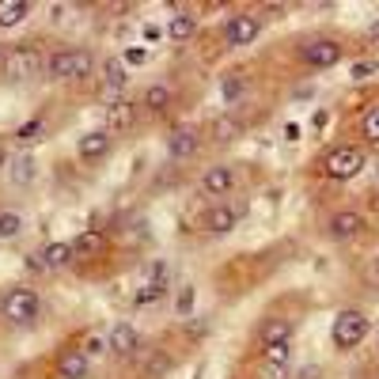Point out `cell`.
<instances>
[{
    "label": "cell",
    "instance_id": "f546056e",
    "mask_svg": "<svg viewBox=\"0 0 379 379\" xmlns=\"http://www.w3.org/2000/svg\"><path fill=\"white\" fill-rule=\"evenodd\" d=\"M15 137H20V141H39V137H42V122H39V118H34V122H27Z\"/></svg>",
    "mask_w": 379,
    "mask_h": 379
},
{
    "label": "cell",
    "instance_id": "e575fe53",
    "mask_svg": "<svg viewBox=\"0 0 379 379\" xmlns=\"http://www.w3.org/2000/svg\"><path fill=\"white\" fill-rule=\"evenodd\" d=\"M125 64H144L148 61V53L144 50H125V57H122Z\"/></svg>",
    "mask_w": 379,
    "mask_h": 379
},
{
    "label": "cell",
    "instance_id": "3957f363",
    "mask_svg": "<svg viewBox=\"0 0 379 379\" xmlns=\"http://www.w3.org/2000/svg\"><path fill=\"white\" fill-rule=\"evenodd\" d=\"M330 338H334L338 349H353L368 338V319L360 311H341L334 319V326H330Z\"/></svg>",
    "mask_w": 379,
    "mask_h": 379
},
{
    "label": "cell",
    "instance_id": "836d02e7",
    "mask_svg": "<svg viewBox=\"0 0 379 379\" xmlns=\"http://www.w3.org/2000/svg\"><path fill=\"white\" fill-rule=\"evenodd\" d=\"M375 72V64H368V61H360V64H353V80H368Z\"/></svg>",
    "mask_w": 379,
    "mask_h": 379
},
{
    "label": "cell",
    "instance_id": "ab89813d",
    "mask_svg": "<svg viewBox=\"0 0 379 379\" xmlns=\"http://www.w3.org/2000/svg\"><path fill=\"white\" fill-rule=\"evenodd\" d=\"M0 53H4V46H0Z\"/></svg>",
    "mask_w": 379,
    "mask_h": 379
},
{
    "label": "cell",
    "instance_id": "e0dca14e",
    "mask_svg": "<svg viewBox=\"0 0 379 379\" xmlns=\"http://www.w3.org/2000/svg\"><path fill=\"white\" fill-rule=\"evenodd\" d=\"M103 80H106V88H110V91H122V88L129 84L125 61H122V57H110V61L103 64Z\"/></svg>",
    "mask_w": 379,
    "mask_h": 379
},
{
    "label": "cell",
    "instance_id": "f35d334b",
    "mask_svg": "<svg viewBox=\"0 0 379 379\" xmlns=\"http://www.w3.org/2000/svg\"><path fill=\"white\" fill-rule=\"evenodd\" d=\"M0 167H8V156H4V148H0Z\"/></svg>",
    "mask_w": 379,
    "mask_h": 379
},
{
    "label": "cell",
    "instance_id": "74e56055",
    "mask_svg": "<svg viewBox=\"0 0 379 379\" xmlns=\"http://www.w3.org/2000/svg\"><path fill=\"white\" fill-rule=\"evenodd\" d=\"M303 379H319V368H303Z\"/></svg>",
    "mask_w": 379,
    "mask_h": 379
},
{
    "label": "cell",
    "instance_id": "d6986e66",
    "mask_svg": "<svg viewBox=\"0 0 379 379\" xmlns=\"http://www.w3.org/2000/svg\"><path fill=\"white\" fill-rule=\"evenodd\" d=\"M289 357H292V345H289V341H281V345H270V349H266V372H270V375L284 372Z\"/></svg>",
    "mask_w": 379,
    "mask_h": 379
},
{
    "label": "cell",
    "instance_id": "8992f818",
    "mask_svg": "<svg viewBox=\"0 0 379 379\" xmlns=\"http://www.w3.org/2000/svg\"><path fill=\"white\" fill-rule=\"evenodd\" d=\"M258 31H262V23H258V15H232L224 27V42L228 46H251L258 39Z\"/></svg>",
    "mask_w": 379,
    "mask_h": 379
},
{
    "label": "cell",
    "instance_id": "8fae6325",
    "mask_svg": "<svg viewBox=\"0 0 379 379\" xmlns=\"http://www.w3.org/2000/svg\"><path fill=\"white\" fill-rule=\"evenodd\" d=\"M57 368H61L64 379H84L88 375V353L84 349H64L57 357Z\"/></svg>",
    "mask_w": 379,
    "mask_h": 379
},
{
    "label": "cell",
    "instance_id": "603a6c76",
    "mask_svg": "<svg viewBox=\"0 0 379 379\" xmlns=\"http://www.w3.org/2000/svg\"><path fill=\"white\" fill-rule=\"evenodd\" d=\"M167 103H171V91L163 88V84H152V88L144 91V106L156 110V114H160V110H167Z\"/></svg>",
    "mask_w": 379,
    "mask_h": 379
},
{
    "label": "cell",
    "instance_id": "5bb4252c",
    "mask_svg": "<svg viewBox=\"0 0 379 379\" xmlns=\"http://www.w3.org/2000/svg\"><path fill=\"white\" fill-rule=\"evenodd\" d=\"M137 341H141V338H137V330L129 326V322H118V326L110 330V353H122V357H129V353L137 349Z\"/></svg>",
    "mask_w": 379,
    "mask_h": 379
},
{
    "label": "cell",
    "instance_id": "8d00e7d4",
    "mask_svg": "<svg viewBox=\"0 0 379 379\" xmlns=\"http://www.w3.org/2000/svg\"><path fill=\"white\" fill-rule=\"evenodd\" d=\"M368 39H372V42H379V20H372V23H368Z\"/></svg>",
    "mask_w": 379,
    "mask_h": 379
},
{
    "label": "cell",
    "instance_id": "cb8c5ba5",
    "mask_svg": "<svg viewBox=\"0 0 379 379\" xmlns=\"http://www.w3.org/2000/svg\"><path fill=\"white\" fill-rule=\"evenodd\" d=\"M23 232V216L20 212H0V239H15Z\"/></svg>",
    "mask_w": 379,
    "mask_h": 379
},
{
    "label": "cell",
    "instance_id": "d6a6232c",
    "mask_svg": "<svg viewBox=\"0 0 379 379\" xmlns=\"http://www.w3.org/2000/svg\"><path fill=\"white\" fill-rule=\"evenodd\" d=\"M190 308H193V289H182V296H179V315H190Z\"/></svg>",
    "mask_w": 379,
    "mask_h": 379
},
{
    "label": "cell",
    "instance_id": "9c48e42d",
    "mask_svg": "<svg viewBox=\"0 0 379 379\" xmlns=\"http://www.w3.org/2000/svg\"><path fill=\"white\" fill-rule=\"evenodd\" d=\"M80 160H103V156L110 152V133L106 129H95V133H84L76 144Z\"/></svg>",
    "mask_w": 379,
    "mask_h": 379
},
{
    "label": "cell",
    "instance_id": "6da1fadb",
    "mask_svg": "<svg viewBox=\"0 0 379 379\" xmlns=\"http://www.w3.org/2000/svg\"><path fill=\"white\" fill-rule=\"evenodd\" d=\"M46 69H50L53 80H84V76H91L95 61H91V53H84V50H57L46 61Z\"/></svg>",
    "mask_w": 379,
    "mask_h": 379
},
{
    "label": "cell",
    "instance_id": "30bf717a",
    "mask_svg": "<svg viewBox=\"0 0 379 379\" xmlns=\"http://www.w3.org/2000/svg\"><path fill=\"white\" fill-rule=\"evenodd\" d=\"M360 228H364V216L353 212V209L334 212V220H330V232H334V239H353V235H360Z\"/></svg>",
    "mask_w": 379,
    "mask_h": 379
},
{
    "label": "cell",
    "instance_id": "ac0fdd59",
    "mask_svg": "<svg viewBox=\"0 0 379 379\" xmlns=\"http://www.w3.org/2000/svg\"><path fill=\"white\" fill-rule=\"evenodd\" d=\"M99 251H103V235H99V232H80L76 239H72V254H76V258H91Z\"/></svg>",
    "mask_w": 379,
    "mask_h": 379
},
{
    "label": "cell",
    "instance_id": "d4e9b609",
    "mask_svg": "<svg viewBox=\"0 0 379 379\" xmlns=\"http://www.w3.org/2000/svg\"><path fill=\"white\" fill-rule=\"evenodd\" d=\"M239 129H243V125H239L235 122V118H216V125H212V133H216V141H235V137H239Z\"/></svg>",
    "mask_w": 379,
    "mask_h": 379
},
{
    "label": "cell",
    "instance_id": "484cf974",
    "mask_svg": "<svg viewBox=\"0 0 379 379\" xmlns=\"http://www.w3.org/2000/svg\"><path fill=\"white\" fill-rule=\"evenodd\" d=\"M12 179L20 182V186H27V182L34 179V160H31V156H20V160L12 163Z\"/></svg>",
    "mask_w": 379,
    "mask_h": 379
},
{
    "label": "cell",
    "instance_id": "7a4b0ae2",
    "mask_svg": "<svg viewBox=\"0 0 379 379\" xmlns=\"http://www.w3.org/2000/svg\"><path fill=\"white\" fill-rule=\"evenodd\" d=\"M360 167H364V152H360V148H353V144H341V148H334V152L322 160V171H326L330 179H338V182L357 179Z\"/></svg>",
    "mask_w": 379,
    "mask_h": 379
},
{
    "label": "cell",
    "instance_id": "2e32d148",
    "mask_svg": "<svg viewBox=\"0 0 379 379\" xmlns=\"http://www.w3.org/2000/svg\"><path fill=\"white\" fill-rule=\"evenodd\" d=\"M106 122H110V129H129V125L137 122L133 103H129V99H122V103H110L106 106Z\"/></svg>",
    "mask_w": 379,
    "mask_h": 379
},
{
    "label": "cell",
    "instance_id": "4dcf8cb0",
    "mask_svg": "<svg viewBox=\"0 0 379 379\" xmlns=\"http://www.w3.org/2000/svg\"><path fill=\"white\" fill-rule=\"evenodd\" d=\"M171 372V357H152L148 360V375H163Z\"/></svg>",
    "mask_w": 379,
    "mask_h": 379
},
{
    "label": "cell",
    "instance_id": "ffe728a7",
    "mask_svg": "<svg viewBox=\"0 0 379 379\" xmlns=\"http://www.w3.org/2000/svg\"><path fill=\"white\" fill-rule=\"evenodd\" d=\"M42 258H46V266H50V270H57V266H69L76 254H72V243H50L42 251Z\"/></svg>",
    "mask_w": 379,
    "mask_h": 379
},
{
    "label": "cell",
    "instance_id": "4fadbf2b",
    "mask_svg": "<svg viewBox=\"0 0 379 379\" xmlns=\"http://www.w3.org/2000/svg\"><path fill=\"white\" fill-rule=\"evenodd\" d=\"M201 186H205L209 198H224V193L232 190V167H209Z\"/></svg>",
    "mask_w": 379,
    "mask_h": 379
},
{
    "label": "cell",
    "instance_id": "ba28073f",
    "mask_svg": "<svg viewBox=\"0 0 379 379\" xmlns=\"http://www.w3.org/2000/svg\"><path fill=\"white\" fill-rule=\"evenodd\" d=\"M167 148H171V156H174V160H190V156L198 152V133H193L190 125H179V129H171V137H167Z\"/></svg>",
    "mask_w": 379,
    "mask_h": 379
},
{
    "label": "cell",
    "instance_id": "d590c367",
    "mask_svg": "<svg viewBox=\"0 0 379 379\" xmlns=\"http://www.w3.org/2000/svg\"><path fill=\"white\" fill-rule=\"evenodd\" d=\"M27 270H39V273H46L50 266H46V258H42V254H31V258H27Z\"/></svg>",
    "mask_w": 379,
    "mask_h": 379
},
{
    "label": "cell",
    "instance_id": "f1b7e54d",
    "mask_svg": "<svg viewBox=\"0 0 379 379\" xmlns=\"http://www.w3.org/2000/svg\"><path fill=\"white\" fill-rule=\"evenodd\" d=\"M364 137H368V141H379V106L364 118Z\"/></svg>",
    "mask_w": 379,
    "mask_h": 379
},
{
    "label": "cell",
    "instance_id": "9a60e30c",
    "mask_svg": "<svg viewBox=\"0 0 379 379\" xmlns=\"http://www.w3.org/2000/svg\"><path fill=\"white\" fill-rule=\"evenodd\" d=\"M205 228H209V232H216V235H228L235 228V209H228V205L209 209L205 212Z\"/></svg>",
    "mask_w": 379,
    "mask_h": 379
},
{
    "label": "cell",
    "instance_id": "5b68a950",
    "mask_svg": "<svg viewBox=\"0 0 379 379\" xmlns=\"http://www.w3.org/2000/svg\"><path fill=\"white\" fill-rule=\"evenodd\" d=\"M4 315L12 322H31L39 319V296L31 289H12L4 296Z\"/></svg>",
    "mask_w": 379,
    "mask_h": 379
},
{
    "label": "cell",
    "instance_id": "83f0119b",
    "mask_svg": "<svg viewBox=\"0 0 379 379\" xmlns=\"http://www.w3.org/2000/svg\"><path fill=\"white\" fill-rule=\"evenodd\" d=\"M160 296H163V284L148 281V284H141V292H137V303H152V300H160Z\"/></svg>",
    "mask_w": 379,
    "mask_h": 379
},
{
    "label": "cell",
    "instance_id": "7402d4cb",
    "mask_svg": "<svg viewBox=\"0 0 379 379\" xmlns=\"http://www.w3.org/2000/svg\"><path fill=\"white\" fill-rule=\"evenodd\" d=\"M193 31H198V20H193V15H174L171 27H167V34H171L174 42H186Z\"/></svg>",
    "mask_w": 379,
    "mask_h": 379
},
{
    "label": "cell",
    "instance_id": "277c9868",
    "mask_svg": "<svg viewBox=\"0 0 379 379\" xmlns=\"http://www.w3.org/2000/svg\"><path fill=\"white\" fill-rule=\"evenodd\" d=\"M39 69H42V53L34 46H15L4 64L8 80H31V76H39Z\"/></svg>",
    "mask_w": 379,
    "mask_h": 379
},
{
    "label": "cell",
    "instance_id": "4316f807",
    "mask_svg": "<svg viewBox=\"0 0 379 379\" xmlns=\"http://www.w3.org/2000/svg\"><path fill=\"white\" fill-rule=\"evenodd\" d=\"M220 95H224V103H235V99L243 95V76H228L224 88H220Z\"/></svg>",
    "mask_w": 379,
    "mask_h": 379
},
{
    "label": "cell",
    "instance_id": "1f68e13d",
    "mask_svg": "<svg viewBox=\"0 0 379 379\" xmlns=\"http://www.w3.org/2000/svg\"><path fill=\"white\" fill-rule=\"evenodd\" d=\"M103 349H110V338H88L84 341V353H103Z\"/></svg>",
    "mask_w": 379,
    "mask_h": 379
},
{
    "label": "cell",
    "instance_id": "7c38bea8",
    "mask_svg": "<svg viewBox=\"0 0 379 379\" xmlns=\"http://www.w3.org/2000/svg\"><path fill=\"white\" fill-rule=\"evenodd\" d=\"M289 338H292V322L289 319H266L262 330H258V341H262L266 349L281 345V341H289Z\"/></svg>",
    "mask_w": 379,
    "mask_h": 379
},
{
    "label": "cell",
    "instance_id": "52a82bcc",
    "mask_svg": "<svg viewBox=\"0 0 379 379\" xmlns=\"http://www.w3.org/2000/svg\"><path fill=\"white\" fill-rule=\"evenodd\" d=\"M300 57L311 64V69H330V64L341 61V46L330 42V39H319V42H308L300 50Z\"/></svg>",
    "mask_w": 379,
    "mask_h": 379
},
{
    "label": "cell",
    "instance_id": "44dd1931",
    "mask_svg": "<svg viewBox=\"0 0 379 379\" xmlns=\"http://www.w3.org/2000/svg\"><path fill=\"white\" fill-rule=\"evenodd\" d=\"M27 15V0H0V27H15Z\"/></svg>",
    "mask_w": 379,
    "mask_h": 379
}]
</instances>
